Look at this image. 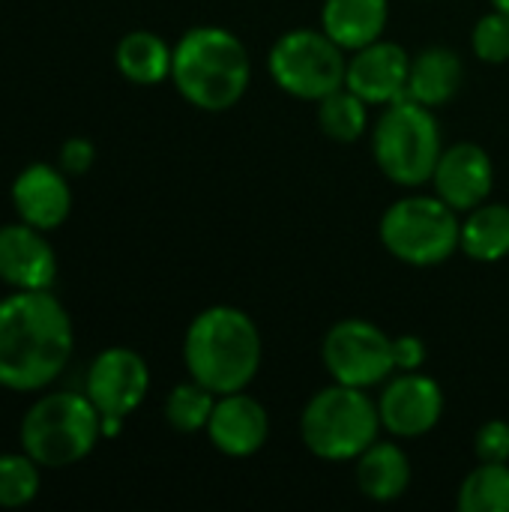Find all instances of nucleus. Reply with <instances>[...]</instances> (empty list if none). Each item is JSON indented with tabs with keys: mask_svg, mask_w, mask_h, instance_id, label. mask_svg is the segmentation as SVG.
I'll list each match as a JSON object with an SVG mask.
<instances>
[{
	"mask_svg": "<svg viewBox=\"0 0 509 512\" xmlns=\"http://www.w3.org/2000/svg\"><path fill=\"white\" fill-rule=\"evenodd\" d=\"M444 153L435 108L402 96L384 105L372 129V156L387 180L396 186H423L432 180Z\"/></svg>",
	"mask_w": 509,
	"mask_h": 512,
	"instance_id": "423d86ee",
	"label": "nucleus"
},
{
	"mask_svg": "<svg viewBox=\"0 0 509 512\" xmlns=\"http://www.w3.org/2000/svg\"><path fill=\"white\" fill-rule=\"evenodd\" d=\"M432 183L441 201H447L456 213H468L477 204L489 201L492 195L495 186L492 156L474 141H459L453 147H444Z\"/></svg>",
	"mask_w": 509,
	"mask_h": 512,
	"instance_id": "ddd939ff",
	"label": "nucleus"
},
{
	"mask_svg": "<svg viewBox=\"0 0 509 512\" xmlns=\"http://www.w3.org/2000/svg\"><path fill=\"white\" fill-rule=\"evenodd\" d=\"M390 21V0H324L321 30L345 51L378 42Z\"/></svg>",
	"mask_w": 509,
	"mask_h": 512,
	"instance_id": "f3484780",
	"label": "nucleus"
},
{
	"mask_svg": "<svg viewBox=\"0 0 509 512\" xmlns=\"http://www.w3.org/2000/svg\"><path fill=\"white\" fill-rule=\"evenodd\" d=\"M426 363V345L420 336H396L393 339V366L396 372H420Z\"/></svg>",
	"mask_w": 509,
	"mask_h": 512,
	"instance_id": "c85d7f7f",
	"label": "nucleus"
},
{
	"mask_svg": "<svg viewBox=\"0 0 509 512\" xmlns=\"http://www.w3.org/2000/svg\"><path fill=\"white\" fill-rule=\"evenodd\" d=\"M102 438V414L87 393H48L21 420V447L39 468H69L93 453Z\"/></svg>",
	"mask_w": 509,
	"mask_h": 512,
	"instance_id": "39448f33",
	"label": "nucleus"
},
{
	"mask_svg": "<svg viewBox=\"0 0 509 512\" xmlns=\"http://www.w3.org/2000/svg\"><path fill=\"white\" fill-rule=\"evenodd\" d=\"M75 348L69 312L51 291H12L0 300V387L45 390Z\"/></svg>",
	"mask_w": 509,
	"mask_h": 512,
	"instance_id": "f257e3e1",
	"label": "nucleus"
},
{
	"mask_svg": "<svg viewBox=\"0 0 509 512\" xmlns=\"http://www.w3.org/2000/svg\"><path fill=\"white\" fill-rule=\"evenodd\" d=\"M267 69L282 93L303 102H318L345 87L348 57L345 48L336 45L324 30L294 27L273 42Z\"/></svg>",
	"mask_w": 509,
	"mask_h": 512,
	"instance_id": "6e6552de",
	"label": "nucleus"
},
{
	"mask_svg": "<svg viewBox=\"0 0 509 512\" xmlns=\"http://www.w3.org/2000/svg\"><path fill=\"white\" fill-rule=\"evenodd\" d=\"M411 54L390 39H378L366 48L351 51L345 69V87L354 90L366 105H390L408 93Z\"/></svg>",
	"mask_w": 509,
	"mask_h": 512,
	"instance_id": "f8f14e48",
	"label": "nucleus"
},
{
	"mask_svg": "<svg viewBox=\"0 0 509 512\" xmlns=\"http://www.w3.org/2000/svg\"><path fill=\"white\" fill-rule=\"evenodd\" d=\"M171 81L189 105L219 114L249 90L252 60L237 33L216 24L192 27L174 45Z\"/></svg>",
	"mask_w": 509,
	"mask_h": 512,
	"instance_id": "7ed1b4c3",
	"label": "nucleus"
},
{
	"mask_svg": "<svg viewBox=\"0 0 509 512\" xmlns=\"http://www.w3.org/2000/svg\"><path fill=\"white\" fill-rule=\"evenodd\" d=\"M39 495V465L27 453L0 456V507H27Z\"/></svg>",
	"mask_w": 509,
	"mask_h": 512,
	"instance_id": "393cba45",
	"label": "nucleus"
},
{
	"mask_svg": "<svg viewBox=\"0 0 509 512\" xmlns=\"http://www.w3.org/2000/svg\"><path fill=\"white\" fill-rule=\"evenodd\" d=\"M378 237L396 261L411 267H438L456 255L462 222L438 195H408L387 207Z\"/></svg>",
	"mask_w": 509,
	"mask_h": 512,
	"instance_id": "0eeeda50",
	"label": "nucleus"
},
{
	"mask_svg": "<svg viewBox=\"0 0 509 512\" xmlns=\"http://www.w3.org/2000/svg\"><path fill=\"white\" fill-rule=\"evenodd\" d=\"M204 432L222 456L249 459L267 444L270 417H267V408L255 396H249L246 390H237V393L216 396V405Z\"/></svg>",
	"mask_w": 509,
	"mask_h": 512,
	"instance_id": "2eb2a0df",
	"label": "nucleus"
},
{
	"mask_svg": "<svg viewBox=\"0 0 509 512\" xmlns=\"http://www.w3.org/2000/svg\"><path fill=\"white\" fill-rule=\"evenodd\" d=\"M378 414L393 438H423L444 417L441 384L423 372H393L378 396Z\"/></svg>",
	"mask_w": 509,
	"mask_h": 512,
	"instance_id": "9d476101",
	"label": "nucleus"
},
{
	"mask_svg": "<svg viewBox=\"0 0 509 512\" xmlns=\"http://www.w3.org/2000/svg\"><path fill=\"white\" fill-rule=\"evenodd\" d=\"M378 402L360 387L330 384L318 390L300 414L303 447L324 462H357V456L372 447L381 435Z\"/></svg>",
	"mask_w": 509,
	"mask_h": 512,
	"instance_id": "20e7f679",
	"label": "nucleus"
},
{
	"mask_svg": "<svg viewBox=\"0 0 509 512\" xmlns=\"http://www.w3.org/2000/svg\"><path fill=\"white\" fill-rule=\"evenodd\" d=\"M492 9H501L509 15V0H492Z\"/></svg>",
	"mask_w": 509,
	"mask_h": 512,
	"instance_id": "c756f323",
	"label": "nucleus"
},
{
	"mask_svg": "<svg viewBox=\"0 0 509 512\" xmlns=\"http://www.w3.org/2000/svg\"><path fill=\"white\" fill-rule=\"evenodd\" d=\"M150 390V369L132 348H105L87 369V399L102 417H129Z\"/></svg>",
	"mask_w": 509,
	"mask_h": 512,
	"instance_id": "9b49d317",
	"label": "nucleus"
},
{
	"mask_svg": "<svg viewBox=\"0 0 509 512\" xmlns=\"http://www.w3.org/2000/svg\"><path fill=\"white\" fill-rule=\"evenodd\" d=\"M471 48L474 57L492 66H501L509 60V15L501 9L486 12L474 30H471Z\"/></svg>",
	"mask_w": 509,
	"mask_h": 512,
	"instance_id": "a878e982",
	"label": "nucleus"
},
{
	"mask_svg": "<svg viewBox=\"0 0 509 512\" xmlns=\"http://www.w3.org/2000/svg\"><path fill=\"white\" fill-rule=\"evenodd\" d=\"M474 456L477 462H509V423L489 420L474 435Z\"/></svg>",
	"mask_w": 509,
	"mask_h": 512,
	"instance_id": "bb28decb",
	"label": "nucleus"
},
{
	"mask_svg": "<svg viewBox=\"0 0 509 512\" xmlns=\"http://www.w3.org/2000/svg\"><path fill=\"white\" fill-rule=\"evenodd\" d=\"M174 48L153 30H132L117 42L114 63L120 75L138 87H153L171 78Z\"/></svg>",
	"mask_w": 509,
	"mask_h": 512,
	"instance_id": "aec40b11",
	"label": "nucleus"
},
{
	"mask_svg": "<svg viewBox=\"0 0 509 512\" xmlns=\"http://www.w3.org/2000/svg\"><path fill=\"white\" fill-rule=\"evenodd\" d=\"M321 360L327 375L345 387H378L384 384L393 366V339L372 321L345 318L333 324L321 345Z\"/></svg>",
	"mask_w": 509,
	"mask_h": 512,
	"instance_id": "1a4fd4ad",
	"label": "nucleus"
},
{
	"mask_svg": "<svg viewBox=\"0 0 509 512\" xmlns=\"http://www.w3.org/2000/svg\"><path fill=\"white\" fill-rule=\"evenodd\" d=\"M357 489L375 501L390 504L399 501L411 486V462L408 453L393 441H375L357 456Z\"/></svg>",
	"mask_w": 509,
	"mask_h": 512,
	"instance_id": "6ab92c4d",
	"label": "nucleus"
},
{
	"mask_svg": "<svg viewBox=\"0 0 509 512\" xmlns=\"http://www.w3.org/2000/svg\"><path fill=\"white\" fill-rule=\"evenodd\" d=\"M465 81V63L462 57L447 45H429L420 54L411 57L408 72V93L420 105L441 108L456 99Z\"/></svg>",
	"mask_w": 509,
	"mask_h": 512,
	"instance_id": "a211bd4d",
	"label": "nucleus"
},
{
	"mask_svg": "<svg viewBox=\"0 0 509 512\" xmlns=\"http://www.w3.org/2000/svg\"><path fill=\"white\" fill-rule=\"evenodd\" d=\"M213 405H216V393L189 378L186 384H177L168 393V399H165V420H168L171 429H177L183 435H192V432L207 429Z\"/></svg>",
	"mask_w": 509,
	"mask_h": 512,
	"instance_id": "b1692460",
	"label": "nucleus"
},
{
	"mask_svg": "<svg viewBox=\"0 0 509 512\" xmlns=\"http://www.w3.org/2000/svg\"><path fill=\"white\" fill-rule=\"evenodd\" d=\"M12 207L21 222L39 231L60 228L72 210V189L63 177V168L45 162L27 165L12 183Z\"/></svg>",
	"mask_w": 509,
	"mask_h": 512,
	"instance_id": "dca6fc26",
	"label": "nucleus"
},
{
	"mask_svg": "<svg viewBox=\"0 0 509 512\" xmlns=\"http://www.w3.org/2000/svg\"><path fill=\"white\" fill-rule=\"evenodd\" d=\"M93 159H96V147L87 138H66L63 147H60V168H63V174H72V177L87 174Z\"/></svg>",
	"mask_w": 509,
	"mask_h": 512,
	"instance_id": "cd10ccee",
	"label": "nucleus"
},
{
	"mask_svg": "<svg viewBox=\"0 0 509 512\" xmlns=\"http://www.w3.org/2000/svg\"><path fill=\"white\" fill-rule=\"evenodd\" d=\"M462 512H509V462H480L456 498Z\"/></svg>",
	"mask_w": 509,
	"mask_h": 512,
	"instance_id": "5701e85b",
	"label": "nucleus"
},
{
	"mask_svg": "<svg viewBox=\"0 0 509 512\" xmlns=\"http://www.w3.org/2000/svg\"><path fill=\"white\" fill-rule=\"evenodd\" d=\"M264 345L255 321L234 306L198 312L183 336V363L192 381L216 396L246 390L261 369Z\"/></svg>",
	"mask_w": 509,
	"mask_h": 512,
	"instance_id": "f03ea898",
	"label": "nucleus"
},
{
	"mask_svg": "<svg viewBox=\"0 0 509 512\" xmlns=\"http://www.w3.org/2000/svg\"><path fill=\"white\" fill-rule=\"evenodd\" d=\"M318 126L330 141L354 144L369 129V105L348 87H339L318 99Z\"/></svg>",
	"mask_w": 509,
	"mask_h": 512,
	"instance_id": "4be33fe9",
	"label": "nucleus"
},
{
	"mask_svg": "<svg viewBox=\"0 0 509 512\" xmlns=\"http://www.w3.org/2000/svg\"><path fill=\"white\" fill-rule=\"evenodd\" d=\"M57 279V255L45 231L27 222L0 225V282L12 291H51Z\"/></svg>",
	"mask_w": 509,
	"mask_h": 512,
	"instance_id": "4468645a",
	"label": "nucleus"
},
{
	"mask_svg": "<svg viewBox=\"0 0 509 512\" xmlns=\"http://www.w3.org/2000/svg\"><path fill=\"white\" fill-rule=\"evenodd\" d=\"M459 249L480 264H495L509 255V207L483 201L474 210H468V219L462 222Z\"/></svg>",
	"mask_w": 509,
	"mask_h": 512,
	"instance_id": "412c9836",
	"label": "nucleus"
}]
</instances>
